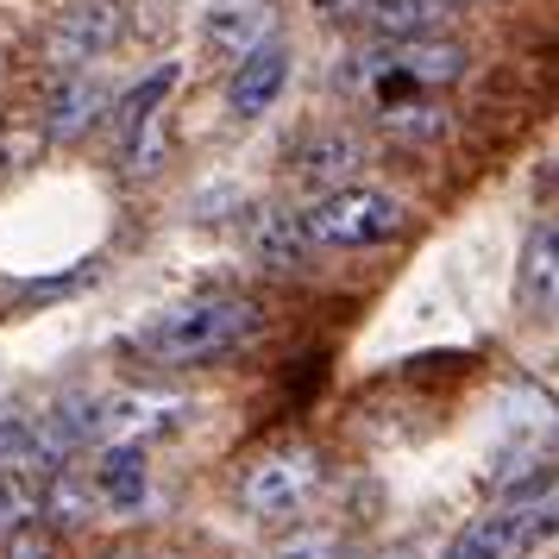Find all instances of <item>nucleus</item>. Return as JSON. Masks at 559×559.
I'll use <instances>...</instances> for the list:
<instances>
[{
    "label": "nucleus",
    "instance_id": "23",
    "mask_svg": "<svg viewBox=\"0 0 559 559\" xmlns=\"http://www.w3.org/2000/svg\"><path fill=\"white\" fill-rule=\"evenodd\" d=\"M383 559H415V554H408V547H396V554H383Z\"/></svg>",
    "mask_w": 559,
    "mask_h": 559
},
{
    "label": "nucleus",
    "instance_id": "17",
    "mask_svg": "<svg viewBox=\"0 0 559 559\" xmlns=\"http://www.w3.org/2000/svg\"><path fill=\"white\" fill-rule=\"evenodd\" d=\"M177 76H182V63H157L152 76L139 82V88H132L127 102H120V114H114V127H120V139H145V132L157 127V107L170 102V88H177Z\"/></svg>",
    "mask_w": 559,
    "mask_h": 559
},
{
    "label": "nucleus",
    "instance_id": "20",
    "mask_svg": "<svg viewBox=\"0 0 559 559\" xmlns=\"http://www.w3.org/2000/svg\"><path fill=\"white\" fill-rule=\"evenodd\" d=\"M277 559H346V534H289Z\"/></svg>",
    "mask_w": 559,
    "mask_h": 559
},
{
    "label": "nucleus",
    "instance_id": "24",
    "mask_svg": "<svg viewBox=\"0 0 559 559\" xmlns=\"http://www.w3.org/2000/svg\"><path fill=\"white\" fill-rule=\"evenodd\" d=\"M440 7H453V0H440Z\"/></svg>",
    "mask_w": 559,
    "mask_h": 559
},
{
    "label": "nucleus",
    "instance_id": "4",
    "mask_svg": "<svg viewBox=\"0 0 559 559\" xmlns=\"http://www.w3.org/2000/svg\"><path fill=\"white\" fill-rule=\"evenodd\" d=\"M321 490V453L314 447H277V453H264L246 472V509H252L258 522H289V515H302L308 497Z\"/></svg>",
    "mask_w": 559,
    "mask_h": 559
},
{
    "label": "nucleus",
    "instance_id": "10",
    "mask_svg": "<svg viewBox=\"0 0 559 559\" xmlns=\"http://www.w3.org/2000/svg\"><path fill=\"white\" fill-rule=\"evenodd\" d=\"M102 114H107V82L76 70V76H63L51 88V102H45V132H51L57 145H70V139H82Z\"/></svg>",
    "mask_w": 559,
    "mask_h": 559
},
{
    "label": "nucleus",
    "instance_id": "1",
    "mask_svg": "<svg viewBox=\"0 0 559 559\" xmlns=\"http://www.w3.org/2000/svg\"><path fill=\"white\" fill-rule=\"evenodd\" d=\"M264 328V308L252 296H195L182 308H164L157 321L132 333V346L157 365H214V358L252 346Z\"/></svg>",
    "mask_w": 559,
    "mask_h": 559
},
{
    "label": "nucleus",
    "instance_id": "7",
    "mask_svg": "<svg viewBox=\"0 0 559 559\" xmlns=\"http://www.w3.org/2000/svg\"><path fill=\"white\" fill-rule=\"evenodd\" d=\"M540 440H559V403L540 396V390H515L503 403V421H497V447L515 465H540Z\"/></svg>",
    "mask_w": 559,
    "mask_h": 559
},
{
    "label": "nucleus",
    "instance_id": "5",
    "mask_svg": "<svg viewBox=\"0 0 559 559\" xmlns=\"http://www.w3.org/2000/svg\"><path fill=\"white\" fill-rule=\"evenodd\" d=\"M120 32H127L120 0H76L70 13H57L51 38H45V57H51L57 76H76V70L102 63V57L120 45Z\"/></svg>",
    "mask_w": 559,
    "mask_h": 559
},
{
    "label": "nucleus",
    "instance_id": "6",
    "mask_svg": "<svg viewBox=\"0 0 559 559\" xmlns=\"http://www.w3.org/2000/svg\"><path fill=\"white\" fill-rule=\"evenodd\" d=\"M283 88H289V45L283 38H264L258 51H246L233 63V82H227L233 120H264L277 107Z\"/></svg>",
    "mask_w": 559,
    "mask_h": 559
},
{
    "label": "nucleus",
    "instance_id": "21",
    "mask_svg": "<svg viewBox=\"0 0 559 559\" xmlns=\"http://www.w3.org/2000/svg\"><path fill=\"white\" fill-rule=\"evenodd\" d=\"M559 534V484L540 497V503H528V547H547Z\"/></svg>",
    "mask_w": 559,
    "mask_h": 559
},
{
    "label": "nucleus",
    "instance_id": "9",
    "mask_svg": "<svg viewBox=\"0 0 559 559\" xmlns=\"http://www.w3.org/2000/svg\"><path fill=\"white\" fill-rule=\"evenodd\" d=\"M515 308L522 314L559 308V221H540L522 239V258H515Z\"/></svg>",
    "mask_w": 559,
    "mask_h": 559
},
{
    "label": "nucleus",
    "instance_id": "11",
    "mask_svg": "<svg viewBox=\"0 0 559 559\" xmlns=\"http://www.w3.org/2000/svg\"><path fill=\"white\" fill-rule=\"evenodd\" d=\"M358 164H365V145H358L353 132H314L302 152H296V177L308 182V189H321V195H333V189H346V182L358 177Z\"/></svg>",
    "mask_w": 559,
    "mask_h": 559
},
{
    "label": "nucleus",
    "instance_id": "15",
    "mask_svg": "<svg viewBox=\"0 0 559 559\" xmlns=\"http://www.w3.org/2000/svg\"><path fill=\"white\" fill-rule=\"evenodd\" d=\"M102 509V497H95V484H88V465H63L51 484H45V497H38V522L45 528H82L88 515Z\"/></svg>",
    "mask_w": 559,
    "mask_h": 559
},
{
    "label": "nucleus",
    "instance_id": "18",
    "mask_svg": "<svg viewBox=\"0 0 559 559\" xmlns=\"http://www.w3.org/2000/svg\"><path fill=\"white\" fill-rule=\"evenodd\" d=\"M383 127L390 139H408V145H433V139H447V107L433 102H403V107H383Z\"/></svg>",
    "mask_w": 559,
    "mask_h": 559
},
{
    "label": "nucleus",
    "instance_id": "13",
    "mask_svg": "<svg viewBox=\"0 0 559 559\" xmlns=\"http://www.w3.org/2000/svg\"><path fill=\"white\" fill-rule=\"evenodd\" d=\"M252 258L264 264V271H277V277H289V271H302V264H308L302 221H296L289 207H264V214L252 221Z\"/></svg>",
    "mask_w": 559,
    "mask_h": 559
},
{
    "label": "nucleus",
    "instance_id": "19",
    "mask_svg": "<svg viewBox=\"0 0 559 559\" xmlns=\"http://www.w3.org/2000/svg\"><path fill=\"white\" fill-rule=\"evenodd\" d=\"M57 554V534L45 522H20V528H7V547L0 559H51Z\"/></svg>",
    "mask_w": 559,
    "mask_h": 559
},
{
    "label": "nucleus",
    "instance_id": "22",
    "mask_svg": "<svg viewBox=\"0 0 559 559\" xmlns=\"http://www.w3.org/2000/svg\"><path fill=\"white\" fill-rule=\"evenodd\" d=\"M328 26H365V13H371V0H308Z\"/></svg>",
    "mask_w": 559,
    "mask_h": 559
},
{
    "label": "nucleus",
    "instance_id": "16",
    "mask_svg": "<svg viewBox=\"0 0 559 559\" xmlns=\"http://www.w3.org/2000/svg\"><path fill=\"white\" fill-rule=\"evenodd\" d=\"M365 26L378 38H390V45H408V38H433L447 26V7L440 0H371Z\"/></svg>",
    "mask_w": 559,
    "mask_h": 559
},
{
    "label": "nucleus",
    "instance_id": "8",
    "mask_svg": "<svg viewBox=\"0 0 559 559\" xmlns=\"http://www.w3.org/2000/svg\"><path fill=\"white\" fill-rule=\"evenodd\" d=\"M88 484H95L102 509H114V515H139L145 497H152L145 447H139V440H114V447H102V459L88 465Z\"/></svg>",
    "mask_w": 559,
    "mask_h": 559
},
{
    "label": "nucleus",
    "instance_id": "12",
    "mask_svg": "<svg viewBox=\"0 0 559 559\" xmlns=\"http://www.w3.org/2000/svg\"><path fill=\"white\" fill-rule=\"evenodd\" d=\"M528 554V509H490L472 528L453 534V547L440 559H515Z\"/></svg>",
    "mask_w": 559,
    "mask_h": 559
},
{
    "label": "nucleus",
    "instance_id": "14",
    "mask_svg": "<svg viewBox=\"0 0 559 559\" xmlns=\"http://www.w3.org/2000/svg\"><path fill=\"white\" fill-rule=\"evenodd\" d=\"M202 26H207V38H214L221 51L246 57V51H258V45L271 38V7H264V0H214Z\"/></svg>",
    "mask_w": 559,
    "mask_h": 559
},
{
    "label": "nucleus",
    "instance_id": "3",
    "mask_svg": "<svg viewBox=\"0 0 559 559\" xmlns=\"http://www.w3.org/2000/svg\"><path fill=\"white\" fill-rule=\"evenodd\" d=\"M296 221H302L308 252L314 246H328V252H365V246H383V239L403 233V202L383 195V189H365V182H346V189L321 195L308 214H296Z\"/></svg>",
    "mask_w": 559,
    "mask_h": 559
},
{
    "label": "nucleus",
    "instance_id": "2",
    "mask_svg": "<svg viewBox=\"0 0 559 559\" xmlns=\"http://www.w3.org/2000/svg\"><path fill=\"white\" fill-rule=\"evenodd\" d=\"M465 76V51L459 45H447V38H408V45H390V38H378V45H365V51L346 63V88H358V95H371L383 107H403L415 102V88H447V82Z\"/></svg>",
    "mask_w": 559,
    "mask_h": 559
}]
</instances>
